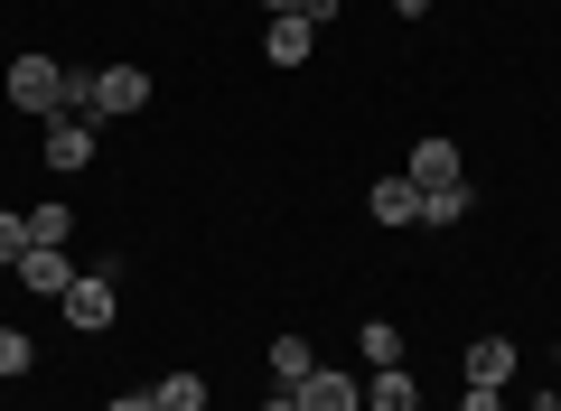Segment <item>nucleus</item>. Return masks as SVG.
<instances>
[{"label": "nucleus", "mask_w": 561, "mask_h": 411, "mask_svg": "<svg viewBox=\"0 0 561 411\" xmlns=\"http://www.w3.org/2000/svg\"><path fill=\"white\" fill-rule=\"evenodd\" d=\"M57 309H66V328L103 336V328H113V309H122V262H94V272H76V290H66Z\"/></svg>", "instance_id": "obj_1"}, {"label": "nucleus", "mask_w": 561, "mask_h": 411, "mask_svg": "<svg viewBox=\"0 0 561 411\" xmlns=\"http://www.w3.org/2000/svg\"><path fill=\"white\" fill-rule=\"evenodd\" d=\"M57 84H66V57H10V84H0V94L47 122V113H57Z\"/></svg>", "instance_id": "obj_2"}, {"label": "nucleus", "mask_w": 561, "mask_h": 411, "mask_svg": "<svg viewBox=\"0 0 561 411\" xmlns=\"http://www.w3.org/2000/svg\"><path fill=\"white\" fill-rule=\"evenodd\" d=\"M402 178H412L421 196H449V187H468V169H459V140H449V132H421V150H412V169H402Z\"/></svg>", "instance_id": "obj_3"}, {"label": "nucleus", "mask_w": 561, "mask_h": 411, "mask_svg": "<svg viewBox=\"0 0 561 411\" xmlns=\"http://www.w3.org/2000/svg\"><path fill=\"white\" fill-rule=\"evenodd\" d=\"M10 281L38 290V299H66V290H76V262H66V243H28V253L10 262Z\"/></svg>", "instance_id": "obj_4"}, {"label": "nucleus", "mask_w": 561, "mask_h": 411, "mask_svg": "<svg viewBox=\"0 0 561 411\" xmlns=\"http://www.w3.org/2000/svg\"><path fill=\"white\" fill-rule=\"evenodd\" d=\"M131 113H150V76L140 66H103L94 76V122H131Z\"/></svg>", "instance_id": "obj_5"}, {"label": "nucleus", "mask_w": 561, "mask_h": 411, "mask_svg": "<svg viewBox=\"0 0 561 411\" xmlns=\"http://www.w3.org/2000/svg\"><path fill=\"white\" fill-rule=\"evenodd\" d=\"M94 132H103V122H76V113H47V169H57V178L94 169Z\"/></svg>", "instance_id": "obj_6"}, {"label": "nucleus", "mask_w": 561, "mask_h": 411, "mask_svg": "<svg viewBox=\"0 0 561 411\" xmlns=\"http://www.w3.org/2000/svg\"><path fill=\"white\" fill-rule=\"evenodd\" d=\"M309 47H319V28H309L300 10H280V20L262 28V57H272V66H309Z\"/></svg>", "instance_id": "obj_7"}, {"label": "nucleus", "mask_w": 561, "mask_h": 411, "mask_svg": "<svg viewBox=\"0 0 561 411\" xmlns=\"http://www.w3.org/2000/svg\"><path fill=\"white\" fill-rule=\"evenodd\" d=\"M365 216L375 225H421V187L412 178H375V187H365Z\"/></svg>", "instance_id": "obj_8"}, {"label": "nucleus", "mask_w": 561, "mask_h": 411, "mask_svg": "<svg viewBox=\"0 0 561 411\" xmlns=\"http://www.w3.org/2000/svg\"><path fill=\"white\" fill-rule=\"evenodd\" d=\"M300 411H365V402H356V374H328V365H319V374L300 384Z\"/></svg>", "instance_id": "obj_9"}, {"label": "nucleus", "mask_w": 561, "mask_h": 411, "mask_svg": "<svg viewBox=\"0 0 561 411\" xmlns=\"http://www.w3.org/2000/svg\"><path fill=\"white\" fill-rule=\"evenodd\" d=\"M272 374H280V392H300L309 374H319V346H309V336H272Z\"/></svg>", "instance_id": "obj_10"}, {"label": "nucleus", "mask_w": 561, "mask_h": 411, "mask_svg": "<svg viewBox=\"0 0 561 411\" xmlns=\"http://www.w3.org/2000/svg\"><path fill=\"white\" fill-rule=\"evenodd\" d=\"M468 384H515V346H505V336H478V346H468Z\"/></svg>", "instance_id": "obj_11"}, {"label": "nucleus", "mask_w": 561, "mask_h": 411, "mask_svg": "<svg viewBox=\"0 0 561 411\" xmlns=\"http://www.w3.org/2000/svg\"><path fill=\"white\" fill-rule=\"evenodd\" d=\"M365 411H421V384H412L402 365H383L375 384H365Z\"/></svg>", "instance_id": "obj_12"}, {"label": "nucleus", "mask_w": 561, "mask_h": 411, "mask_svg": "<svg viewBox=\"0 0 561 411\" xmlns=\"http://www.w3.org/2000/svg\"><path fill=\"white\" fill-rule=\"evenodd\" d=\"M94 76H103V66H66V84H57V113L94 122Z\"/></svg>", "instance_id": "obj_13"}, {"label": "nucleus", "mask_w": 561, "mask_h": 411, "mask_svg": "<svg viewBox=\"0 0 561 411\" xmlns=\"http://www.w3.org/2000/svg\"><path fill=\"white\" fill-rule=\"evenodd\" d=\"M356 346H365V365H402V328H393V318H365V336H356Z\"/></svg>", "instance_id": "obj_14"}, {"label": "nucleus", "mask_w": 561, "mask_h": 411, "mask_svg": "<svg viewBox=\"0 0 561 411\" xmlns=\"http://www.w3.org/2000/svg\"><path fill=\"white\" fill-rule=\"evenodd\" d=\"M160 411H206V374H160Z\"/></svg>", "instance_id": "obj_15"}, {"label": "nucleus", "mask_w": 561, "mask_h": 411, "mask_svg": "<svg viewBox=\"0 0 561 411\" xmlns=\"http://www.w3.org/2000/svg\"><path fill=\"white\" fill-rule=\"evenodd\" d=\"M459 216H468V187H449V196H421V225H431V235H449Z\"/></svg>", "instance_id": "obj_16"}, {"label": "nucleus", "mask_w": 561, "mask_h": 411, "mask_svg": "<svg viewBox=\"0 0 561 411\" xmlns=\"http://www.w3.org/2000/svg\"><path fill=\"white\" fill-rule=\"evenodd\" d=\"M28 365H38V346H28V336L20 328H0V384H20V374Z\"/></svg>", "instance_id": "obj_17"}, {"label": "nucleus", "mask_w": 561, "mask_h": 411, "mask_svg": "<svg viewBox=\"0 0 561 411\" xmlns=\"http://www.w3.org/2000/svg\"><path fill=\"white\" fill-rule=\"evenodd\" d=\"M66 235H76L66 206H28V243H66Z\"/></svg>", "instance_id": "obj_18"}, {"label": "nucleus", "mask_w": 561, "mask_h": 411, "mask_svg": "<svg viewBox=\"0 0 561 411\" xmlns=\"http://www.w3.org/2000/svg\"><path fill=\"white\" fill-rule=\"evenodd\" d=\"M20 253H28V216H10V206H0V272H10Z\"/></svg>", "instance_id": "obj_19"}, {"label": "nucleus", "mask_w": 561, "mask_h": 411, "mask_svg": "<svg viewBox=\"0 0 561 411\" xmlns=\"http://www.w3.org/2000/svg\"><path fill=\"white\" fill-rule=\"evenodd\" d=\"M459 411H505V392H496V384H468V392H459Z\"/></svg>", "instance_id": "obj_20"}, {"label": "nucleus", "mask_w": 561, "mask_h": 411, "mask_svg": "<svg viewBox=\"0 0 561 411\" xmlns=\"http://www.w3.org/2000/svg\"><path fill=\"white\" fill-rule=\"evenodd\" d=\"M103 411H160V392H113Z\"/></svg>", "instance_id": "obj_21"}, {"label": "nucleus", "mask_w": 561, "mask_h": 411, "mask_svg": "<svg viewBox=\"0 0 561 411\" xmlns=\"http://www.w3.org/2000/svg\"><path fill=\"white\" fill-rule=\"evenodd\" d=\"M300 20H309V28H328V20H337V0H300Z\"/></svg>", "instance_id": "obj_22"}, {"label": "nucleus", "mask_w": 561, "mask_h": 411, "mask_svg": "<svg viewBox=\"0 0 561 411\" xmlns=\"http://www.w3.org/2000/svg\"><path fill=\"white\" fill-rule=\"evenodd\" d=\"M421 10H431V0H393V20H421Z\"/></svg>", "instance_id": "obj_23"}, {"label": "nucleus", "mask_w": 561, "mask_h": 411, "mask_svg": "<svg viewBox=\"0 0 561 411\" xmlns=\"http://www.w3.org/2000/svg\"><path fill=\"white\" fill-rule=\"evenodd\" d=\"M262 411H300V392H272V402H262Z\"/></svg>", "instance_id": "obj_24"}, {"label": "nucleus", "mask_w": 561, "mask_h": 411, "mask_svg": "<svg viewBox=\"0 0 561 411\" xmlns=\"http://www.w3.org/2000/svg\"><path fill=\"white\" fill-rule=\"evenodd\" d=\"M280 10H300V0H262V20H280Z\"/></svg>", "instance_id": "obj_25"}, {"label": "nucleus", "mask_w": 561, "mask_h": 411, "mask_svg": "<svg viewBox=\"0 0 561 411\" xmlns=\"http://www.w3.org/2000/svg\"><path fill=\"white\" fill-rule=\"evenodd\" d=\"M534 411H561V392H542V402H534Z\"/></svg>", "instance_id": "obj_26"}]
</instances>
